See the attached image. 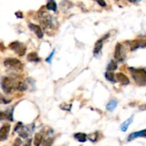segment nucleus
<instances>
[{
    "instance_id": "obj_10",
    "label": "nucleus",
    "mask_w": 146,
    "mask_h": 146,
    "mask_svg": "<svg viewBox=\"0 0 146 146\" xmlns=\"http://www.w3.org/2000/svg\"><path fill=\"white\" fill-rule=\"evenodd\" d=\"M115 78H116L117 81L121 83L123 85H128L130 84V81L128 79V77L125 75H124L122 73H118L115 75Z\"/></svg>"
},
{
    "instance_id": "obj_12",
    "label": "nucleus",
    "mask_w": 146,
    "mask_h": 146,
    "mask_svg": "<svg viewBox=\"0 0 146 146\" xmlns=\"http://www.w3.org/2000/svg\"><path fill=\"white\" fill-rule=\"evenodd\" d=\"M133 115H132L131 117H130L128 119H127L126 121H124L122 123V125H121V130L123 131V132H125V131L128 130V127L130 126L131 123H133Z\"/></svg>"
},
{
    "instance_id": "obj_17",
    "label": "nucleus",
    "mask_w": 146,
    "mask_h": 146,
    "mask_svg": "<svg viewBox=\"0 0 146 146\" xmlns=\"http://www.w3.org/2000/svg\"><path fill=\"white\" fill-rule=\"evenodd\" d=\"M103 47V40L100 39L95 44V47H94V54H98L100 51L101 50Z\"/></svg>"
},
{
    "instance_id": "obj_1",
    "label": "nucleus",
    "mask_w": 146,
    "mask_h": 146,
    "mask_svg": "<svg viewBox=\"0 0 146 146\" xmlns=\"http://www.w3.org/2000/svg\"><path fill=\"white\" fill-rule=\"evenodd\" d=\"M133 78L138 85L144 86L146 84V70L144 68H130Z\"/></svg>"
},
{
    "instance_id": "obj_24",
    "label": "nucleus",
    "mask_w": 146,
    "mask_h": 146,
    "mask_svg": "<svg viewBox=\"0 0 146 146\" xmlns=\"http://www.w3.org/2000/svg\"><path fill=\"white\" fill-rule=\"evenodd\" d=\"M95 1H97V2L98 3V4L101 5V7H106V4L104 0H95Z\"/></svg>"
},
{
    "instance_id": "obj_18",
    "label": "nucleus",
    "mask_w": 146,
    "mask_h": 146,
    "mask_svg": "<svg viewBox=\"0 0 146 146\" xmlns=\"http://www.w3.org/2000/svg\"><path fill=\"white\" fill-rule=\"evenodd\" d=\"M117 68H118V64H117L116 61L112 60V61L109 63V64L108 65L107 70H108V71H115V70H116Z\"/></svg>"
},
{
    "instance_id": "obj_11",
    "label": "nucleus",
    "mask_w": 146,
    "mask_h": 146,
    "mask_svg": "<svg viewBox=\"0 0 146 146\" xmlns=\"http://www.w3.org/2000/svg\"><path fill=\"white\" fill-rule=\"evenodd\" d=\"M139 137H146V129L143 130V131H138V132H135L130 134L128 138V141H131L132 140L135 139L136 138H139Z\"/></svg>"
},
{
    "instance_id": "obj_26",
    "label": "nucleus",
    "mask_w": 146,
    "mask_h": 146,
    "mask_svg": "<svg viewBox=\"0 0 146 146\" xmlns=\"http://www.w3.org/2000/svg\"><path fill=\"white\" fill-rule=\"evenodd\" d=\"M128 1H130V2L135 3V2H139V1H141V0H128Z\"/></svg>"
},
{
    "instance_id": "obj_16",
    "label": "nucleus",
    "mask_w": 146,
    "mask_h": 146,
    "mask_svg": "<svg viewBox=\"0 0 146 146\" xmlns=\"http://www.w3.org/2000/svg\"><path fill=\"white\" fill-rule=\"evenodd\" d=\"M27 60L29 61H39L40 58L36 52H31L27 56Z\"/></svg>"
},
{
    "instance_id": "obj_3",
    "label": "nucleus",
    "mask_w": 146,
    "mask_h": 146,
    "mask_svg": "<svg viewBox=\"0 0 146 146\" xmlns=\"http://www.w3.org/2000/svg\"><path fill=\"white\" fill-rule=\"evenodd\" d=\"M9 47L11 50L15 51L16 54H18L19 56H22L25 54L26 51H27V48L25 46L19 41H14V42L11 43L9 45Z\"/></svg>"
},
{
    "instance_id": "obj_5",
    "label": "nucleus",
    "mask_w": 146,
    "mask_h": 146,
    "mask_svg": "<svg viewBox=\"0 0 146 146\" xmlns=\"http://www.w3.org/2000/svg\"><path fill=\"white\" fill-rule=\"evenodd\" d=\"M115 58L118 61H123L124 58H125V54H124L123 47L122 44L118 43L115 46V54H114Z\"/></svg>"
},
{
    "instance_id": "obj_2",
    "label": "nucleus",
    "mask_w": 146,
    "mask_h": 146,
    "mask_svg": "<svg viewBox=\"0 0 146 146\" xmlns=\"http://www.w3.org/2000/svg\"><path fill=\"white\" fill-rule=\"evenodd\" d=\"M4 64L6 67L16 71H21L22 70L24 65L21 64L19 60L14 58H9L4 60Z\"/></svg>"
},
{
    "instance_id": "obj_19",
    "label": "nucleus",
    "mask_w": 146,
    "mask_h": 146,
    "mask_svg": "<svg viewBox=\"0 0 146 146\" xmlns=\"http://www.w3.org/2000/svg\"><path fill=\"white\" fill-rule=\"evenodd\" d=\"M43 140V137L41 134L37 133L35 135V138H34V143L35 145H39L41 144V142H42Z\"/></svg>"
},
{
    "instance_id": "obj_22",
    "label": "nucleus",
    "mask_w": 146,
    "mask_h": 146,
    "mask_svg": "<svg viewBox=\"0 0 146 146\" xmlns=\"http://www.w3.org/2000/svg\"><path fill=\"white\" fill-rule=\"evenodd\" d=\"M54 53H55V49L53 50V51L51 52V54H50L49 56H48V58H46V62H48V63H51V60H52L53 56H54Z\"/></svg>"
},
{
    "instance_id": "obj_20",
    "label": "nucleus",
    "mask_w": 146,
    "mask_h": 146,
    "mask_svg": "<svg viewBox=\"0 0 146 146\" xmlns=\"http://www.w3.org/2000/svg\"><path fill=\"white\" fill-rule=\"evenodd\" d=\"M106 78L107 80L111 81V82H116V81L115 79V75H114L113 73L111 72L110 71L109 72L108 71L106 72Z\"/></svg>"
},
{
    "instance_id": "obj_8",
    "label": "nucleus",
    "mask_w": 146,
    "mask_h": 146,
    "mask_svg": "<svg viewBox=\"0 0 146 146\" xmlns=\"http://www.w3.org/2000/svg\"><path fill=\"white\" fill-rule=\"evenodd\" d=\"M10 131V125L9 124H4L0 129V141H4L7 138Z\"/></svg>"
},
{
    "instance_id": "obj_6",
    "label": "nucleus",
    "mask_w": 146,
    "mask_h": 146,
    "mask_svg": "<svg viewBox=\"0 0 146 146\" xmlns=\"http://www.w3.org/2000/svg\"><path fill=\"white\" fill-rule=\"evenodd\" d=\"M41 22L43 24L45 29L46 28L51 29V27H54L53 26V21L52 19H51V17L50 16V14L46 13V14H41Z\"/></svg>"
},
{
    "instance_id": "obj_14",
    "label": "nucleus",
    "mask_w": 146,
    "mask_h": 146,
    "mask_svg": "<svg viewBox=\"0 0 146 146\" xmlns=\"http://www.w3.org/2000/svg\"><path fill=\"white\" fill-rule=\"evenodd\" d=\"M46 8L47 9L51 10V11H56L57 9V5L56 3L54 0H48V2L46 4Z\"/></svg>"
},
{
    "instance_id": "obj_15",
    "label": "nucleus",
    "mask_w": 146,
    "mask_h": 146,
    "mask_svg": "<svg viewBox=\"0 0 146 146\" xmlns=\"http://www.w3.org/2000/svg\"><path fill=\"white\" fill-rule=\"evenodd\" d=\"M74 138L77 140L78 141L81 143H84L86 141V135L83 133H78L74 135Z\"/></svg>"
},
{
    "instance_id": "obj_23",
    "label": "nucleus",
    "mask_w": 146,
    "mask_h": 146,
    "mask_svg": "<svg viewBox=\"0 0 146 146\" xmlns=\"http://www.w3.org/2000/svg\"><path fill=\"white\" fill-rule=\"evenodd\" d=\"M96 133H95L91 134V135L88 136V138H89L91 141H96V138H97V135H96Z\"/></svg>"
},
{
    "instance_id": "obj_25",
    "label": "nucleus",
    "mask_w": 146,
    "mask_h": 146,
    "mask_svg": "<svg viewBox=\"0 0 146 146\" xmlns=\"http://www.w3.org/2000/svg\"><path fill=\"white\" fill-rule=\"evenodd\" d=\"M20 144H21V141H20V139L19 138H17V139H16V141H15V143H14V145H19Z\"/></svg>"
},
{
    "instance_id": "obj_7",
    "label": "nucleus",
    "mask_w": 146,
    "mask_h": 146,
    "mask_svg": "<svg viewBox=\"0 0 146 146\" xmlns=\"http://www.w3.org/2000/svg\"><path fill=\"white\" fill-rule=\"evenodd\" d=\"M146 47V40H134L131 43V51H135L139 48Z\"/></svg>"
},
{
    "instance_id": "obj_13",
    "label": "nucleus",
    "mask_w": 146,
    "mask_h": 146,
    "mask_svg": "<svg viewBox=\"0 0 146 146\" xmlns=\"http://www.w3.org/2000/svg\"><path fill=\"white\" fill-rule=\"evenodd\" d=\"M117 105H118L117 101H115V100H111L106 105L107 111H108L109 112H112V111H114V109H115Z\"/></svg>"
},
{
    "instance_id": "obj_21",
    "label": "nucleus",
    "mask_w": 146,
    "mask_h": 146,
    "mask_svg": "<svg viewBox=\"0 0 146 146\" xmlns=\"http://www.w3.org/2000/svg\"><path fill=\"white\" fill-rule=\"evenodd\" d=\"M27 88V86L26 85V84L22 82H20L17 84V89L19 91H25Z\"/></svg>"
},
{
    "instance_id": "obj_9",
    "label": "nucleus",
    "mask_w": 146,
    "mask_h": 146,
    "mask_svg": "<svg viewBox=\"0 0 146 146\" xmlns=\"http://www.w3.org/2000/svg\"><path fill=\"white\" fill-rule=\"evenodd\" d=\"M29 29L31 30V31H34V34L37 36L38 38H43V36H44V33H43L42 29H41V28L39 27V26L34 24H29Z\"/></svg>"
},
{
    "instance_id": "obj_4",
    "label": "nucleus",
    "mask_w": 146,
    "mask_h": 146,
    "mask_svg": "<svg viewBox=\"0 0 146 146\" xmlns=\"http://www.w3.org/2000/svg\"><path fill=\"white\" fill-rule=\"evenodd\" d=\"M1 88L3 91L7 94L11 92L13 88H14V81L12 78L9 77H4L1 81Z\"/></svg>"
}]
</instances>
